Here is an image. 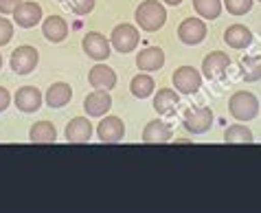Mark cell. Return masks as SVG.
<instances>
[{
	"instance_id": "5bb4252c",
	"label": "cell",
	"mask_w": 261,
	"mask_h": 213,
	"mask_svg": "<svg viewBox=\"0 0 261 213\" xmlns=\"http://www.w3.org/2000/svg\"><path fill=\"white\" fill-rule=\"evenodd\" d=\"M64 134H66L68 143H77V145L88 143L90 136H92V123L86 119V116H75V119L68 121L66 132H64Z\"/></svg>"
},
{
	"instance_id": "83f0119b",
	"label": "cell",
	"mask_w": 261,
	"mask_h": 213,
	"mask_svg": "<svg viewBox=\"0 0 261 213\" xmlns=\"http://www.w3.org/2000/svg\"><path fill=\"white\" fill-rule=\"evenodd\" d=\"M13 38V25L7 18L0 16V46H5V44H9Z\"/></svg>"
},
{
	"instance_id": "ffe728a7",
	"label": "cell",
	"mask_w": 261,
	"mask_h": 213,
	"mask_svg": "<svg viewBox=\"0 0 261 213\" xmlns=\"http://www.w3.org/2000/svg\"><path fill=\"white\" fill-rule=\"evenodd\" d=\"M178 104H180L178 92L171 90V88H161V90L156 92V97H154V110L158 114H163V116H169V114L176 112Z\"/></svg>"
},
{
	"instance_id": "8992f818",
	"label": "cell",
	"mask_w": 261,
	"mask_h": 213,
	"mask_svg": "<svg viewBox=\"0 0 261 213\" xmlns=\"http://www.w3.org/2000/svg\"><path fill=\"white\" fill-rule=\"evenodd\" d=\"M182 126L187 132H191V134H204V132L211 130L213 126V112L211 108L206 106H200V108H193L187 112Z\"/></svg>"
},
{
	"instance_id": "f1b7e54d",
	"label": "cell",
	"mask_w": 261,
	"mask_h": 213,
	"mask_svg": "<svg viewBox=\"0 0 261 213\" xmlns=\"http://www.w3.org/2000/svg\"><path fill=\"white\" fill-rule=\"evenodd\" d=\"M95 7V0H70V9L77 13V16H86V13L92 11Z\"/></svg>"
},
{
	"instance_id": "e0dca14e",
	"label": "cell",
	"mask_w": 261,
	"mask_h": 213,
	"mask_svg": "<svg viewBox=\"0 0 261 213\" xmlns=\"http://www.w3.org/2000/svg\"><path fill=\"white\" fill-rule=\"evenodd\" d=\"M169 138H171V130L161 119L149 121L143 130V143H147V145H161V143H167Z\"/></svg>"
},
{
	"instance_id": "ba28073f",
	"label": "cell",
	"mask_w": 261,
	"mask_h": 213,
	"mask_svg": "<svg viewBox=\"0 0 261 213\" xmlns=\"http://www.w3.org/2000/svg\"><path fill=\"white\" fill-rule=\"evenodd\" d=\"M178 38L182 44H189V46H195V44L204 42L206 38V25L202 18H187L180 22L178 27Z\"/></svg>"
},
{
	"instance_id": "d6a6232c",
	"label": "cell",
	"mask_w": 261,
	"mask_h": 213,
	"mask_svg": "<svg viewBox=\"0 0 261 213\" xmlns=\"http://www.w3.org/2000/svg\"><path fill=\"white\" fill-rule=\"evenodd\" d=\"M0 68H3V55H0Z\"/></svg>"
},
{
	"instance_id": "836d02e7",
	"label": "cell",
	"mask_w": 261,
	"mask_h": 213,
	"mask_svg": "<svg viewBox=\"0 0 261 213\" xmlns=\"http://www.w3.org/2000/svg\"><path fill=\"white\" fill-rule=\"evenodd\" d=\"M60 3H64V0H60Z\"/></svg>"
},
{
	"instance_id": "7c38bea8",
	"label": "cell",
	"mask_w": 261,
	"mask_h": 213,
	"mask_svg": "<svg viewBox=\"0 0 261 213\" xmlns=\"http://www.w3.org/2000/svg\"><path fill=\"white\" fill-rule=\"evenodd\" d=\"M16 108L20 110V112H27V114H31V112H38L40 106H42V92L38 90L35 86H22L20 90L16 92Z\"/></svg>"
},
{
	"instance_id": "5b68a950",
	"label": "cell",
	"mask_w": 261,
	"mask_h": 213,
	"mask_svg": "<svg viewBox=\"0 0 261 213\" xmlns=\"http://www.w3.org/2000/svg\"><path fill=\"white\" fill-rule=\"evenodd\" d=\"M40 62V53L35 46H18L16 51L11 53V70L16 73V75H29L31 70H35V66Z\"/></svg>"
},
{
	"instance_id": "9c48e42d",
	"label": "cell",
	"mask_w": 261,
	"mask_h": 213,
	"mask_svg": "<svg viewBox=\"0 0 261 213\" xmlns=\"http://www.w3.org/2000/svg\"><path fill=\"white\" fill-rule=\"evenodd\" d=\"M82 46H84V53L97 62H103L110 57V40H106V35H101L97 31L86 33L82 40Z\"/></svg>"
},
{
	"instance_id": "e575fe53",
	"label": "cell",
	"mask_w": 261,
	"mask_h": 213,
	"mask_svg": "<svg viewBox=\"0 0 261 213\" xmlns=\"http://www.w3.org/2000/svg\"><path fill=\"white\" fill-rule=\"evenodd\" d=\"M259 3H261V0H259Z\"/></svg>"
},
{
	"instance_id": "7a4b0ae2",
	"label": "cell",
	"mask_w": 261,
	"mask_h": 213,
	"mask_svg": "<svg viewBox=\"0 0 261 213\" xmlns=\"http://www.w3.org/2000/svg\"><path fill=\"white\" fill-rule=\"evenodd\" d=\"M228 112L237 121H252L259 114V99L248 90H237L228 99Z\"/></svg>"
},
{
	"instance_id": "484cf974",
	"label": "cell",
	"mask_w": 261,
	"mask_h": 213,
	"mask_svg": "<svg viewBox=\"0 0 261 213\" xmlns=\"http://www.w3.org/2000/svg\"><path fill=\"white\" fill-rule=\"evenodd\" d=\"M222 0H193V9L198 11L200 18L204 20H215L222 13Z\"/></svg>"
},
{
	"instance_id": "d4e9b609",
	"label": "cell",
	"mask_w": 261,
	"mask_h": 213,
	"mask_svg": "<svg viewBox=\"0 0 261 213\" xmlns=\"http://www.w3.org/2000/svg\"><path fill=\"white\" fill-rule=\"evenodd\" d=\"M239 68H242V77L248 84L259 82V79H261V57L259 55H246V57H242Z\"/></svg>"
},
{
	"instance_id": "277c9868",
	"label": "cell",
	"mask_w": 261,
	"mask_h": 213,
	"mask_svg": "<svg viewBox=\"0 0 261 213\" xmlns=\"http://www.w3.org/2000/svg\"><path fill=\"white\" fill-rule=\"evenodd\" d=\"M171 79L178 94H195L202 88V75L193 66H180V68H176Z\"/></svg>"
},
{
	"instance_id": "ac0fdd59",
	"label": "cell",
	"mask_w": 261,
	"mask_h": 213,
	"mask_svg": "<svg viewBox=\"0 0 261 213\" xmlns=\"http://www.w3.org/2000/svg\"><path fill=\"white\" fill-rule=\"evenodd\" d=\"M42 33H44V38L48 42L60 44V42L66 40L68 25H66V20L60 18V16H50V18H46L44 22H42Z\"/></svg>"
},
{
	"instance_id": "2e32d148",
	"label": "cell",
	"mask_w": 261,
	"mask_h": 213,
	"mask_svg": "<svg viewBox=\"0 0 261 213\" xmlns=\"http://www.w3.org/2000/svg\"><path fill=\"white\" fill-rule=\"evenodd\" d=\"M163 64H165V53L158 46H147L141 53H136V66H139V70L154 73V70H161Z\"/></svg>"
},
{
	"instance_id": "cb8c5ba5",
	"label": "cell",
	"mask_w": 261,
	"mask_h": 213,
	"mask_svg": "<svg viewBox=\"0 0 261 213\" xmlns=\"http://www.w3.org/2000/svg\"><path fill=\"white\" fill-rule=\"evenodd\" d=\"M154 88H156V82L147 73H141V75H136L132 82H129V90L139 99H147L149 94H154Z\"/></svg>"
},
{
	"instance_id": "44dd1931",
	"label": "cell",
	"mask_w": 261,
	"mask_h": 213,
	"mask_svg": "<svg viewBox=\"0 0 261 213\" xmlns=\"http://www.w3.org/2000/svg\"><path fill=\"white\" fill-rule=\"evenodd\" d=\"M29 141L33 145H50L57 141V130L50 121H38L29 132Z\"/></svg>"
},
{
	"instance_id": "1f68e13d",
	"label": "cell",
	"mask_w": 261,
	"mask_h": 213,
	"mask_svg": "<svg viewBox=\"0 0 261 213\" xmlns=\"http://www.w3.org/2000/svg\"><path fill=\"white\" fill-rule=\"evenodd\" d=\"M165 3H167V5H171V7H178L180 3H182V0H165Z\"/></svg>"
},
{
	"instance_id": "d6986e66",
	"label": "cell",
	"mask_w": 261,
	"mask_h": 213,
	"mask_svg": "<svg viewBox=\"0 0 261 213\" xmlns=\"http://www.w3.org/2000/svg\"><path fill=\"white\" fill-rule=\"evenodd\" d=\"M224 42L228 44L230 49H246L252 44V31L244 25H230L224 31Z\"/></svg>"
},
{
	"instance_id": "7402d4cb",
	"label": "cell",
	"mask_w": 261,
	"mask_h": 213,
	"mask_svg": "<svg viewBox=\"0 0 261 213\" xmlns=\"http://www.w3.org/2000/svg\"><path fill=\"white\" fill-rule=\"evenodd\" d=\"M44 99H46V106L50 108H64L72 99V88L64 82H57L46 90Z\"/></svg>"
},
{
	"instance_id": "6da1fadb",
	"label": "cell",
	"mask_w": 261,
	"mask_h": 213,
	"mask_svg": "<svg viewBox=\"0 0 261 213\" xmlns=\"http://www.w3.org/2000/svg\"><path fill=\"white\" fill-rule=\"evenodd\" d=\"M167 22V9L158 3V0H143L136 7V25L143 31H158Z\"/></svg>"
},
{
	"instance_id": "30bf717a",
	"label": "cell",
	"mask_w": 261,
	"mask_h": 213,
	"mask_svg": "<svg viewBox=\"0 0 261 213\" xmlns=\"http://www.w3.org/2000/svg\"><path fill=\"white\" fill-rule=\"evenodd\" d=\"M13 20H16L18 27L31 29L42 22V7L38 3H33V0H27V3L22 0V3L18 5V9L13 11Z\"/></svg>"
},
{
	"instance_id": "603a6c76",
	"label": "cell",
	"mask_w": 261,
	"mask_h": 213,
	"mask_svg": "<svg viewBox=\"0 0 261 213\" xmlns=\"http://www.w3.org/2000/svg\"><path fill=\"white\" fill-rule=\"evenodd\" d=\"M224 141L230 143V145H250L252 141H255V136H252L248 126L235 123V126L226 128V132H224Z\"/></svg>"
},
{
	"instance_id": "52a82bcc",
	"label": "cell",
	"mask_w": 261,
	"mask_h": 213,
	"mask_svg": "<svg viewBox=\"0 0 261 213\" xmlns=\"http://www.w3.org/2000/svg\"><path fill=\"white\" fill-rule=\"evenodd\" d=\"M97 136L101 143H108V145H114V143H121L123 136H125V123H123L119 116H103L101 123L97 126Z\"/></svg>"
},
{
	"instance_id": "4316f807",
	"label": "cell",
	"mask_w": 261,
	"mask_h": 213,
	"mask_svg": "<svg viewBox=\"0 0 261 213\" xmlns=\"http://www.w3.org/2000/svg\"><path fill=\"white\" fill-rule=\"evenodd\" d=\"M252 3L255 0H224V7H226L228 13H233V16H244V13H248L252 9Z\"/></svg>"
},
{
	"instance_id": "f546056e",
	"label": "cell",
	"mask_w": 261,
	"mask_h": 213,
	"mask_svg": "<svg viewBox=\"0 0 261 213\" xmlns=\"http://www.w3.org/2000/svg\"><path fill=\"white\" fill-rule=\"evenodd\" d=\"M20 3H22V0H0V13H3V16H9V13H13L18 9Z\"/></svg>"
},
{
	"instance_id": "9a60e30c",
	"label": "cell",
	"mask_w": 261,
	"mask_h": 213,
	"mask_svg": "<svg viewBox=\"0 0 261 213\" xmlns=\"http://www.w3.org/2000/svg\"><path fill=\"white\" fill-rule=\"evenodd\" d=\"M230 66V57L226 53H220V51H213V53H208L204 60H202V73H204V77L208 79H217L224 75V70H226Z\"/></svg>"
},
{
	"instance_id": "3957f363",
	"label": "cell",
	"mask_w": 261,
	"mask_h": 213,
	"mask_svg": "<svg viewBox=\"0 0 261 213\" xmlns=\"http://www.w3.org/2000/svg\"><path fill=\"white\" fill-rule=\"evenodd\" d=\"M139 29L134 25H127V22H123V25H117L114 27V31L110 35V46H114V51H119V53H132V51L139 46Z\"/></svg>"
},
{
	"instance_id": "4fadbf2b",
	"label": "cell",
	"mask_w": 261,
	"mask_h": 213,
	"mask_svg": "<svg viewBox=\"0 0 261 213\" xmlns=\"http://www.w3.org/2000/svg\"><path fill=\"white\" fill-rule=\"evenodd\" d=\"M88 82L95 90H112L117 86V73L106 64H97L88 73Z\"/></svg>"
},
{
	"instance_id": "4dcf8cb0",
	"label": "cell",
	"mask_w": 261,
	"mask_h": 213,
	"mask_svg": "<svg viewBox=\"0 0 261 213\" xmlns=\"http://www.w3.org/2000/svg\"><path fill=\"white\" fill-rule=\"evenodd\" d=\"M9 104H11V94H9V90L0 86V112H5V110L9 108Z\"/></svg>"
},
{
	"instance_id": "8fae6325",
	"label": "cell",
	"mask_w": 261,
	"mask_h": 213,
	"mask_svg": "<svg viewBox=\"0 0 261 213\" xmlns=\"http://www.w3.org/2000/svg\"><path fill=\"white\" fill-rule=\"evenodd\" d=\"M110 108H112L110 90H92L84 99V110L88 116H106Z\"/></svg>"
}]
</instances>
